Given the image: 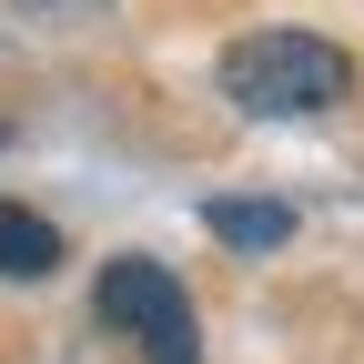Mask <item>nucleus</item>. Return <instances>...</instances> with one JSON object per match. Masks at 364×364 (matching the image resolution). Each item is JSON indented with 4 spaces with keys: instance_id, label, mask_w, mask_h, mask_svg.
<instances>
[{
    "instance_id": "4",
    "label": "nucleus",
    "mask_w": 364,
    "mask_h": 364,
    "mask_svg": "<svg viewBox=\"0 0 364 364\" xmlns=\"http://www.w3.org/2000/svg\"><path fill=\"white\" fill-rule=\"evenodd\" d=\"M213 233L243 243V253H273V243L294 233V213H284V203H213Z\"/></svg>"
},
{
    "instance_id": "2",
    "label": "nucleus",
    "mask_w": 364,
    "mask_h": 364,
    "mask_svg": "<svg viewBox=\"0 0 364 364\" xmlns=\"http://www.w3.org/2000/svg\"><path fill=\"white\" fill-rule=\"evenodd\" d=\"M91 304H102V324H112V334H132V344H142V364H203L193 294H182L152 253H122V263L102 273V294H91Z\"/></svg>"
},
{
    "instance_id": "3",
    "label": "nucleus",
    "mask_w": 364,
    "mask_h": 364,
    "mask_svg": "<svg viewBox=\"0 0 364 364\" xmlns=\"http://www.w3.org/2000/svg\"><path fill=\"white\" fill-rule=\"evenodd\" d=\"M51 263H61V233L41 213H21V203H0V273H11V284H41Z\"/></svg>"
},
{
    "instance_id": "1",
    "label": "nucleus",
    "mask_w": 364,
    "mask_h": 364,
    "mask_svg": "<svg viewBox=\"0 0 364 364\" xmlns=\"http://www.w3.org/2000/svg\"><path fill=\"white\" fill-rule=\"evenodd\" d=\"M213 81L233 91V112H253V122H304V112H324V102L354 91V61L334 41H314V31H243Z\"/></svg>"
},
{
    "instance_id": "5",
    "label": "nucleus",
    "mask_w": 364,
    "mask_h": 364,
    "mask_svg": "<svg viewBox=\"0 0 364 364\" xmlns=\"http://www.w3.org/2000/svg\"><path fill=\"white\" fill-rule=\"evenodd\" d=\"M31 11H91V0H31Z\"/></svg>"
}]
</instances>
